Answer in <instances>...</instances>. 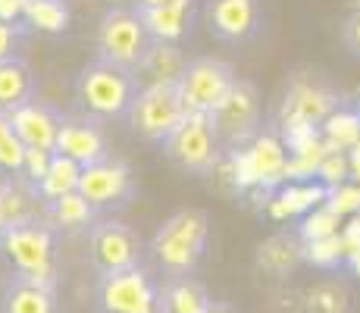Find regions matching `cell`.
<instances>
[{
    "mask_svg": "<svg viewBox=\"0 0 360 313\" xmlns=\"http://www.w3.org/2000/svg\"><path fill=\"white\" fill-rule=\"evenodd\" d=\"M210 248V217L198 207H185L166 217L148 241V267L166 276H198Z\"/></svg>",
    "mask_w": 360,
    "mask_h": 313,
    "instance_id": "1",
    "label": "cell"
},
{
    "mask_svg": "<svg viewBox=\"0 0 360 313\" xmlns=\"http://www.w3.org/2000/svg\"><path fill=\"white\" fill-rule=\"evenodd\" d=\"M141 75L129 72L122 66L91 57L85 66L75 72L72 79V97L75 107L88 120L110 125V122H126L131 101L141 91Z\"/></svg>",
    "mask_w": 360,
    "mask_h": 313,
    "instance_id": "2",
    "label": "cell"
},
{
    "mask_svg": "<svg viewBox=\"0 0 360 313\" xmlns=\"http://www.w3.org/2000/svg\"><path fill=\"white\" fill-rule=\"evenodd\" d=\"M57 241L60 235L47 226L44 217L22 213L0 232V267L4 273L19 276L57 273Z\"/></svg>",
    "mask_w": 360,
    "mask_h": 313,
    "instance_id": "3",
    "label": "cell"
},
{
    "mask_svg": "<svg viewBox=\"0 0 360 313\" xmlns=\"http://www.w3.org/2000/svg\"><path fill=\"white\" fill-rule=\"evenodd\" d=\"M154 47H157V41L148 34L138 10H131L129 4L107 6L101 13L98 29H94V57L141 75L144 63L154 53Z\"/></svg>",
    "mask_w": 360,
    "mask_h": 313,
    "instance_id": "4",
    "label": "cell"
},
{
    "mask_svg": "<svg viewBox=\"0 0 360 313\" xmlns=\"http://www.w3.org/2000/svg\"><path fill=\"white\" fill-rule=\"evenodd\" d=\"M85 260L94 276L120 273V269L148 263V241L116 217H101L85 232Z\"/></svg>",
    "mask_w": 360,
    "mask_h": 313,
    "instance_id": "5",
    "label": "cell"
},
{
    "mask_svg": "<svg viewBox=\"0 0 360 313\" xmlns=\"http://www.w3.org/2000/svg\"><path fill=\"white\" fill-rule=\"evenodd\" d=\"M185 101L179 94L176 79L172 82H144L138 97L131 101L126 125L129 132L144 144L160 148L172 129L185 120Z\"/></svg>",
    "mask_w": 360,
    "mask_h": 313,
    "instance_id": "6",
    "label": "cell"
},
{
    "mask_svg": "<svg viewBox=\"0 0 360 313\" xmlns=\"http://www.w3.org/2000/svg\"><path fill=\"white\" fill-rule=\"evenodd\" d=\"M160 151L185 176H210L226 154L207 113H185V120L166 135Z\"/></svg>",
    "mask_w": 360,
    "mask_h": 313,
    "instance_id": "7",
    "label": "cell"
},
{
    "mask_svg": "<svg viewBox=\"0 0 360 313\" xmlns=\"http://www.w3.org/2000/svg\"><path fill=\"white\" fill-rule=\"evenodd\" d=\"M75 191L88 200V207H91L101 219V217H116V213L129 210L138 194V182H135L131 166L110 151L107 157L82 166Z\"/></svg>",
    "mask_w": 360,
    "mask_h": 313,
    "instance_id": "8",
    "label": "cell"
},
{
    "mask_svg": "<svg viewBox=\"0 0 360 313\" xmlns=\"http://www.w3.org/2000/svg\"><path fill=\"white\" fill-rule=\"evenodd\" d=\"M94 313H157V276L148 263L94 276Z\"/></svg>",
    "mask_w": 360,
    "mask_h": 313,
    "instance_id": "9",
    "label": "cell"
},
{
    "mask_svg": "<svg viewBox=\"0 0 360 313\" xmlns=\"http://www.w3.org/2000/svg\"><path fill=\"white\" fill-rule=\"evenodd\" d=\"M210 125L217 132L223 151H238L245 148L251 138L260 132V116H263V101L254 82L235 79V85L226 91V97L210 110Z\"/></svg>",
    "mask_w": 360,
    "mask_h": 313,
    "instance_id": "10",
    "label": "cell"
},
{
    "mask_svg": "<svg viewBox=\"0 0 360 313\" xmlns=\"http://www.w3.org/2000/svg\"><path fill=\"white\" fill-rule=\"evenodd\" d=\"M204 25L213 41L226 47H248L266 29L263 0H204Z\"/></svg>",
    "mask_w": 360,
    "mask_h": 313,
    "instance_id": "11",
    "label": "cell"
},
{
    "mask_svg": "<svg viewBox=\"0 0 360 313\" xmlns=\"http://www.w3.org/2000/svg\"><path fill=\"white\" fill-rule=\"evenodd\" d=\"M238 72L229 60L223 57H195L185 60L182 69L176 75L179 94L185 101L188 113H210L219 101L226 97V91L235 85Z\"/></svg>",
    "mask_w": 360,
    "mask_h": 313,
    "instance_id": "12",
    "label": "cell"
},
{
    "mask_svg": "<svg viewBox=\"0 0 360 313\" xmlns=\"http://www.w3.org/2000/svg\"><path fill=\"white\" fill-rule=\"evenodd\" d=\"M0 313H60L57 273H44V276L4 273Z\"/></svg>",
    "mask_w": 360,
    "mask_h": 313,
    "instance_id": "13",
    "label": "cell"
},
{
    "mask_svg": "<svg viewBox=\"0 0 360 313\" xmlns=\"http://www.w3.org/2000/svg\"><path fill=\"white\" fill-rule=\"evenodd\" d=\"M335 110H342V97L329 91L314 75V79H295L288 85V94L282 101V120H285V125L292 122L314 129V125L326 122Z\"/></svg>",
    "mask_w": 360,
    "mask_h": 313,
    "instance_id": "14",
    "label": "cell"
},
{
    "mask_svg": "<svg viewBox=\"0 0 360 313\" xmlns=\"http://www.w3.org/2000/svg\"><path fill=\"white\" fill-rule=\"evenodd\" d=\"M53 154L75 160L79 166L94 163V160L110 154L107 129L82 113H66L63 125H60V132H57V141H53Z\"/></svg>",
    "mask_w": 360,
    "mask_h": 313,
    "instance_id": "15",
    "label": "cell"
},
{
    "mask_svg": "<svg viewBox=\"0 0 360 313\" xmlns=\"http://www.w3.org/2000/svg\"><path fill=\"white\" fill-rule=\"evenodd\" d=\"M63 116L66 113L60 107L34 97V101L22 103L19 110H13V113L6 116V122H10V129L16 132V138L22 141V148L53 151V141H57V132H60V125H63Z\"/></svg>",
    "mask_w": 360,
    "mask_h": 313,
    "instance_id": "16",
    "label": "cell"
},
{
    "mask_svg": "<svg viewBox=\"0 0 360 313\" xmlns=\"http://www.w3.org/2000/svg\"><path fill=\"white\" fill-rule=\"evenodd\" d=\"M138 16H141L144 29H148V34L157 44L182 47L191 38V32H195L200 6L198 0H179V4L157 6V10H138Z\"/></svg>",
    "mask_w": 360,
    "mask_h": 313,
    "instance_id": "17",
    "label": "cell"
},
{
    "mask_svg": "<svg viewBox=\"0 0 360 313\" xmlns=\"http://www.w3.org/2000/svg\"><path fill=\"white\" fill-rule=\"evenodd\" d=\"M34 97H38V75L25 53L0 60V116H10Z\"/></svg>",
    "mask_w": 360,
    "mask_h": 313,
    "instance_id": "18",
    "label": "cell"
},
{
    "mask_svg": "<svg viewBox=\"0 0 360 313\" xmlns=\"http://www.w3.org/2000/svg\"><path fill=\"white\" fill-rule=\"evenodd\" d=\"M210 291L198 276H166L157 279V313H204Z\"/></svg>",
    "mask_w": 360,
    "mask_h": 313,
    "instance_id": "19",
    "label": "cell"
},
{
    "mask_svg": "<svg viewBox=\"0 0 360 313\" xmlns=\"http://www.w3.org/2000/svg\"><path fill=\"white\" fill-rule=\"evenodd\" d=\"M41 217L57 235H85L91 229V222L98 219V213L88 207V200L79 191L63 194V198L51 200L41 207Z\"/></svg>",
    "mask_w": 360,
    "mask_h": 313,
    "instance_id": "20",
    "label": "cell"
},
{
    "mask_svg": "<svg viewBox=\"0 0 360 313\" xmlns=\"http://www.w3.org/2000/svg\"><path fill=\"white\" fill-rule=\"evenodd\" d=\"M79 172H82V166L75 163V160H69L63 154H51L47 170L41 172L38 182L29 185L25 191H29L32 200H38V204L44 207V204H51V200L63 198V194H72L75 185H79Z\"/></svg>",
    "mask_w": 360,
    "mask_h": 313,
    "instance_id": "21",
    "label": "cell"
},
{
    "mask_svg": "<svg viewBox=\"0 0 360 313\" xmlns=\"http://www.w3.org/2000/svg\"><path fill=\"white\" fill-rule=\"evenodd\" d=\"M19 19L29 25V32L63 34L69 29V6L66 0H22Z\"/></svg>",
    "mask_w": 360,
    "mask_h": 313,
    "instance_id": "22",
    "label": "cell"
},
{
    "mask_svg": "<svg viewBox=\"0 0 360 313\" xmlns=\"http://www.w3.org/2000/svg\"><path fill=\"white\" fill-rule=\"evenodd\" d=\"M257 260L266 273L285 276V273H292L295 263H297V248H295V241L285 238V235H276V238H269L266 245H260Z\"/></svg>",
    "mask_w": 360,
    "mask_h": 313,
    "instance_id": "23",
    "label": "cell"
},
{
    "mask_svg": "<svg viewBox=\"0 0 360 313\" xmlns=\"http://www.w3.org/2000/svg\"><path fill=\"white\" fill-rule=\"evenodd\" d=\"M22 157L25 148L16 138V132L10 129L6 116H0V176L19 182V172H22Z\"/></svg>",
    "mask_w": 360,
    "mask_h": 313,
    "instance_id": "24",
    "label": "cell"
},
{
    "mask_svg": "<svg viewBox=\"0 0 360 313\" xmlns=\"http://www.w3.org/2000/svg\"><path fill=\"white\" fill-rule=\"evenodd\" d=\"M307 310L310 313H348L351 310V295L335 282H320L316 288H310Z\"/></svg>",
    "mask_w": 360,
    "mask_h": 313,
    "instance_id": "25",
    "label": "cell"
},
{
    "mask_svg": "<svg viewBox=\"0 0 360 313\" xmlns=\"http://www.w3.org/2000/svg\"><path fill=\"white\" fill-rule=\"evenodd\" d=\"M25 34H29V25L22 19H0V60L22 53Z\"/></svg>",
    "mask_w": 360,
    "mask_h": 313,
    "instance_id": "26",
    "label": "cell"
},
{
    "mask_svg": "<svg viewBox=\"0 0 360 313\" xmlns=\"http://www.w3.org/2000/svg\"><path fill=\"white\" fill-rule=\"evenodd\" d=\"M342 41H345V51L351 53L360 63V0L345 13L342 19Z\"/></svg>",
    "mask_w": 360,
    "mask_h": 313,
    "instance_id": "27",
    "label": "cell"
},
{
    "mask_svg": "<svg viewBox=\"0 0 360 313\" xmlns=\"http://www.w3.org/2000/svg\"><path fill=\"white\" fill-rule=\"evenodd\" d=\"M22 217V213L16 210V191H13L10 185H0V232L6 229V222Z\"/></svg>",
    "mask_w": 360,
    "mask_h": 313,
    "instance_id": "28",
    "label": "cell"
},
{
    "mask_svg": "<svg viewBox=\"0 0 360 313\" xmlns=\"http://www.w3.org/2000/svg\"><path fill=\"white\" fill-rule=\"evenodd\" d=\"M169 4H179V0H129L131 10H157V6H169Z\"/></svg>",
    "mask_w": 360,
    "mask_h": 313,
    "instance_id": "29",
    "label": "cell"
},
{
    "mask_svg": "<svg viewBox=\"0 0 360 313\" xmlns=\"http://www.w3.org/2000/svg\"><path fill=\"white\" fill-rule=\"evenodd\" d=\"M204 313H232V307H229V304H223V301H213V298H210V304H207V307H204Z\"/></svg>",
    "mask_w": 360,
    "mask_h": 313,
    "instance_id": "30",
    "label": "cell"
}]
</instances>
